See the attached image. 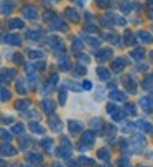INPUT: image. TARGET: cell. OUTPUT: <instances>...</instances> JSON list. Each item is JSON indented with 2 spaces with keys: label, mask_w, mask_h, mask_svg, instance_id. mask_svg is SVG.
Listing matches in <instances>:
<instances>
[{
  "label": "cell",
  "mask_w": 153,
  "mask_h": 167,
  "mask_svg": "<svg viewBox=\"0 0 153 167\" xmlns=\"http://www.w3.org/2000/svg\"><path fill=\"white\" fill-rule=\"evenodd\" d=\"M137 37H138L140 40L143 41V43H150V41H152V35L146 33V32H138V33H137Z\"/></svg>",
  "instance_id": "6da1fadb"
},
{
  "label": "cell",
  "mask_w": 153,
  "mask_h": 167,
  "mask_svg": "<svg viewBox=\"0 0 153 167\" xmlns=\"http://www.w3.org/2000/svg\"><path fill=\"white\" fill-rule=\"evenodd\" d=\"M97 74H99V76H102V78H104V81L109 80V73H107L104 68H99V70H97Z\"/></svg>",
  "instance_id": "7a4b0ae2"
},
{
  "label": "cell",
  "mask_w": 153,
  "mask_h": 167,
  "mask_svg": "<svg viewBox=\"0 0 153 167\" xmlns=\"http://www.w3.org/2000/svg\"><path fill=\"white\" fill-rule=\"evenodd\" d=\"M133 56H135V58H142V56H143V50H142V48H140V50H133Z\"/></svg>",
  "instance_id": "3957f363"
},
{
  "label": "cell",
  "mask_w": 153,
  "mask_h": 167,
  "mask_svg": "<svg viewBox=\"0 0 153 167\" xmlns=\"http://www.w3.org/2000/svg\"><path fill=\"white\" fill-rule=\"evenodd\" d=\"M112 99H124V94H120V93H115V94H114L112 93Z\"/></svg>",
  "instance_id": "277c9868"
},
{
  "label": "cell",
  "mask_w": 153,
  "mask_h": 167,
  "mask_svg": "<svg viewBox=\"0 0 153 167\" xmlns=\"http://www.w3.org/2000/svg\"><path fill=\"white\" fill-rule=\"evenodd\" d=\"M67 15H69L71 18H74V20L78 18V15H76V12H73V10H67Z\"/></svg>",
  "instance_id": "5b68a950"
},
{
  "label": "cell",
  "mask_w": 153,
  "mask_h": 167,
  "mask_svg": "<svg viewBox=\"0 0 153 167\" xmlns=\"http://www.w3.org/2000/svg\"><path fill=\"white\" fill-rule=\"evenodd\" d=\"M130 8V3L128 2H122V10H128Z\"/></svg>",
  "instance_id": "8992f818"
},
{
  "label": "cell",
  "mask_w": 153,
  "mask_h": 167,
  "mask_svg": "<svg viewBox=\"0 0 153 167\" xmlns=\"http://www.w3.org/2000/svg\"><path fill=\"white\" fill-rule=\"evenodd\" d=\"M84 139H86L87 142H92L94 137H92V134H86V136H84Z\"/></svg>",
  "instance_id": "52a82bcc"
},
{
  "label": "cell",
  "mask_w": 153,
  "mask_h": 167,
  "mask_svg": "<svg viewBox=\"0 0 153 167\" xmlns=\"http://www.w3.org/2000/svg\"><path fill=\"white\" fill-rule=\"evenodd\" d=\"M125 111H127L128 114H133V113H135V109L132 108V104H128V108H125Z\"/></svg>",
  "instance_id": "ba28073f"
},
{
  "label": "cell",
  "mask_w": 153,
  "mask_h": 167,
  "mask_svg": "<svg viewBox=\"0 0 153 167\" xmlns=\"http://www.w3.org/2000/svg\"><path fill=\"white\" fill-rule=\"evenodd\" d=\"M99 156H102V157H109V152H107V151H99Z\"/></svg>",
  "instance_id": "9c48e42d"
},
{
  "label": "cell",
  "mask_w": 153,
  "mask_h": 167,
  "mask_svg": "<svg viewBox=\"0 0 153 167\" xmlns=\"http://www.w3.org/2000/svg\"><path fill=\"white\" fill-rule=\"evenodd\" d=\"M152 3H153V0H152Z\"/></svg>",
  "instance_id": "30bf717a"
}]
</instances>
